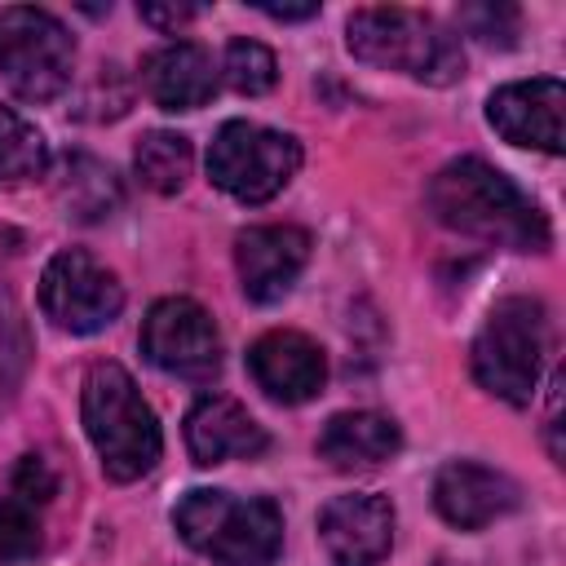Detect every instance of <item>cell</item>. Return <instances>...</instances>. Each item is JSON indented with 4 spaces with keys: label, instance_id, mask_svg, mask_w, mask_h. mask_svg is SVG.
Segmentation results:
<instances>
[{
    "label": "cell",
    "instance_id": "1",
    "mask_svg": "<svg viewBox=\"0 0 566 566\" xmlns=\"http://www.w3.org/2000/svg\"><path fill=\"white\" fill-rule=\"evenodd\" d=\"M429 212L469 239L509 248V252H544L548 248V221L522 195L500 168L486 159H451L429 181Z\"/></svg>",
    "mask_w": 566,
    "mask_h": 566
},
{
    "label": "cell",
    "instance_id": "2",
    "mask_svg": "<svg viewBox=\"0 0 566 566\" xmlns=\"http://www.w3.org/2000/svg\"><path fill=\"white\" fill-rule=\"evenodd\" d=\"M80 407H84V429H88V442L97 447L106 478L137 482L142 473L155 469V460L164 451V433H159L150 402L137 389V380L119 363L88 367Z\"/></svg>",
    "mask_w": 566,
    "mask_h": 566
},
{
    "label": "cell",
    "instance_id": "3",
    "mask_svg": "<svg viewBox=\"0 0 566 566\" xmlns=\"http://www.w3.org/2000/svg\"><path fill=\"white\" fill-rule=\"evenodd\" d=\"M345 44L358 62L402 71L420 84H455L464 75L460 40L429 13L402 4H371L349 13Z\"/></svg>",
    "mask_w": 566,
    "mask_h": 566
},
{
    "label": "cell",
    "instance_id": "4",
    "mask_svg": "<svg viewBox=\"0 0 566 566\" xmlns=\"http://www.w3.org/2000/svg\"><path fill=\"white\" fill-rule=\"evenodd\" d=\"M172 526L181 539L212 557L217 566H270L283 548V513L265 495H230V491H190L172 509Z\"/></svg>",
    "mask_w": 566,
    "mask_h": 566
},
{
    "label": "cell",
    "instance_id": "5",
    "mask_svg": "<svg viewBox=\"0 0 566 566\" xmlns=\"http://www.w3.org/2000/svg\"><path fill=\"white\" fill-rule=\"evenodd\" d=\"M553 345V323L544 301L535 296H504L486 314L478 340H473V376L486 394L526 407L535 398L544 358Z\"/></svg>",
    "mask_w": 566,
    "mask_h": 566
},
{
    "label": "cell",
    "instance_id": "6",
    "mask_svg": "<svg viewBox=\"0 0 566 566\" xmlns=\"http://www.w3.org/2000/svg\"><path fill=\"white\" fill-rule=\"evenodd\" d=\"M75 40L71 31L35 4L0 9V80L22 102H49L71 84Z\"/></svg>",
    "mask_w": 566,
    "mask_h": 566
},
{
    "label": "cell",
    "instance_id": "7",
    "mask_svg": "<svg viewBox=\"0 0 566 566\" xmlns=\"http://www.w3.org/2000/svg\"><path fill=\"white\" fill-rule=\"evenodd\" d=\"M301 168V146L296 137L252 124V119H230L217 128L208 146V177L239 203H265L274 199Z\"/></svg>",
    "mask_w": 566,
    "mask_h": 566
},
{
    "label": "cell",
    "instance_id": "8",
    "mask_svg": "<svg viewBox=\"0 0 566 566\" xmlns=\"http://www.w3.org/2000/svg\"><path fill=\"white\" fill-rule=\"evenodd\" d=\"M40 310L53 327L71 336H93L119 318L124 287L84 248H62L40 274Z\"/></svg>",
    "mask_w": 566,
    "mask_h": 566
},
{
    "label": "cell",
    "instance_id": "9",
    "mask_svg": "<svg viewBox=\"0 0 566 566\" xmlns=\"http://www.w3.org/2000/svg\"><path fill=\"white\" fill-rule=\"evenodd\" d=\"M142 354L181 380H212L221 371V332L190 296H164L142 323Z\"/></svg>",
    "mask_w": 566,
    "mask_h": 566
},
{
    "label": "cell",
    "instance_id": "10",
    "mask_svg": "<svg viewBox=\"0 0 566 566\" xmlns=\"http://www.w3.org/2000/svg\"><path fill=\"white\" fill-rule=\"evenodd\" d=\"M486 119L513 146H531L544 155L566 150V88L553 75L495 88L486 102Z\"/></svg>",
    "mask_w": 566,
    "mask_h": 566
},
{
    "label": "cell",
    "instance_id": "11",
    "mask_svg": "<svg viewBox=\"0 0 566 566\" xmlns=\"http://www.w3.org/2000/svg\"><path fill=\"white\" fill-rule=\"evenodd\" d=\"M318 539L336 566H380L394 548V504L376 491H349L323 504Z\"/></svg>",
    "mask_w": 566,
    "mask_h": 566
},
{
    "label": "cell",
    "instance_id": "12",
    "mask_svg": "<svg viewBox=\"0 0 566 566\" xmlns=\"http://www.w3.org/2000/svg\"><path fill=\"white\" fill-rule=\"evenodd\" d=\"M310 261V234L301 226H252L234 239V270L243 296L256 305H274L292 292Z\"/></svg>",
    "mask_w": 566,
    "mask_h": 566
},
{
    "label": "cell",
    "instance_id": "13",
    "mask_svg": "<svg viewBox=\"0 0 566 566\" xmlns=\"http://www.w3.org/2000/svg\"><path fill=\"white\" fill-rule=\"evenodd\" d=\"M433 504L451 526L482 531L495 517L517 509V482L500 469H486L473 460H451L433 478Z\"/></svg>",
    "mask_w": 566,
    "mask_h": 566
},
{
    "label": "cell",
    "instance_id": "14",
    "mask_svg": "<svg viewBox=\"0 0 566 566\" xmlns=\"http://www.w3.org/2000/svg\"><path fill=\"white\" fill-rule=\"evenodd\" d=\"M248 371L274 402H310L327 380V358L301 332H265L248 349Z\"/></svg>",
    "mask_w": 566,
    "mask_h": 566
},
{
    "label": "cell",
    "instance_id": "15",
    "mask_svg": "<svg viewBox=\"0 0 566 566\" xmlns=\"http://www.w3.org/2000/svg\"><path fill=\"white\" fill-rule=\"evenodd\" d=\"M265 429L248 416L243 402L226 394H203L186 416V447L195 464H226V460H252L265 451Z\"/></svg>",
    "mask_w": 566,
    "mask_h": 566
},
{
    "label": "cell",
    "instance_id": "16",
    "mask_svg": "<svg viewBox=\"0 0 566 566\" xmlns=\"http://www.w3.org/2000/svg\"><path fill=\"white\" fill-rule=\"evenodd\" d=\"M142 84L164 111H199L217 93V71L203 44L172 40L142 62Z\"/></svg>",
    "mask_w": 566,
    "mask_h": 566
},
{
    "label": "cell",
    "instance_id": "17",
    "mask_svg": "<svg viewBox=\"0 0 566 566\" xmlns=\"http://www.w3.org/2000/svg\"><path fill=\"white\" fill-rule=\"evenodd\" d=\"M398 447H402V433L380 411H340L318 433V455L340 473L376 469L389 455H398Z\"/></svg>",
    "mask_w": 566,
    "mask_h": 566
},
{
    "label": "cell",
    "instance_id": "18",
    "mask_svg": "<svg viewBox=\"0 0 566 566\" xmlns=\"http://www.w3.org/2000/svg\"><path fill=\"white\" fill-rule=\"evenodd\" d=\"M57 203L75 221H102L119 208V177L93 155H66L57 177Z\"/></svg>",
    "mask_w": 566,
    "mask_h": 566
},
{
    "label": "cell",
    "instance_id": "19",
    "mask_svg": "<svg viewBox=\"0 0 566 566\" xmlns=\"http://www.w3.org/2000/svg\"><path fill=\"white\" fill-rule=\"evenodd\" d=\"M133 168L142 177V186H150L155 195H177L195 168V150H190V137L181 133H168V128H155L137 142L133 150Z\"/></svg>",
    "mask_w": 566,
    "mask_h": 566
},
{
    "label": "cell",
    "instance_id": "20",
    "mask_svg": "<svg viewBox=\"0 0 566 566\" xmlns=\"http://www.w3.org/2000/svg\"><path fill=\"white\" fill-rule=\"evenodd\" d=\"M49 164V150H44V137L9 106H0V186H18V181H31L40 177Z\"/></svg>",
    "mask_w": 566,
    "mask_h": 566
},
{
    "label": "cell",
    "instance_id": "21",
    "mask_svg": "<svg viewBox=\"0 0 566 566\" xmlns=\"http://www.w3.org/2000/svg\"><path fill=\"white\" fill-rule=\"evenodd\" d=\"M40 553V504L9 491L0 504V566H22Z\"/></svg>",
    "mask_w": 566,
    "mask_h": 566
},
{
    "label": "cell",
    "instance_id": "22",
    "mask_svg": "<svg viewBox=\"0 0 566 566\" xmlns=\"http://www.w3.org/2000/svg\"><path fill=\"white\" fill-rule=\"evenodd\" d=\"M221 75L234 93L243 97H256V93H270L274 80H279V62L265 44L256 40H230L226 44V62H221Z\"/></svg>",
    "mask_w": 566,
    "mask_h": 566
},
{
    "label": "cell",
    "instance_id": "23",
    "mask_svg": "<svg viewBox=\"0 0 566 566\" xmlns=\"http://www.w3.org/2000/svg\"><path fill=\"white\" fill-rule=\"evenodd\" d=\"M22 358H27V336L22 323L9 305H0V394H9L22 376Z\"/></svg>",
    "mask_w": 566,
    "mask_h": 566
},
{
    "label": "cell",
    "instance_id": "24",
    "mask_svg": "<svg viewBox=\"0 0 566 566\" xmlns=\"http://www.w3.org/2000/svg\"><path fill=\"white\" fill-rule=\"evenodd\" d=\"M13 491L27 495V500H35V504H49L53 491H57V478H53V469L40 455H22L18 469H13Z\"/></svg>",
    "mask_w": 566,
    "mask_h": 566
},
{
    "label": "cell",
    "instance_id": "25",
    "mask_svg": "<svg viewBox=\"0 0 566 566\" xmlns=\"http://www.w3.org/2000/svg\"><path fill=\"white\" fill-rule=\"evenodd\" d=\"M500 18L509 22V18H517V13H513V9H504V4H500V9L482 4V9H464V13H460V22H464L482 44H509V35L500 31Z\"/></svg>",
    "mask_w": 566,
    "mask_h": 566
},
{
    "label": "cell",
    "instance_id": "26",
    "mask_svg": "<svg viewBox=\"0 0 566 566\" xmlns=\"http://www.w3.org/2000/svg\"><path fill=\"white\" fill-rule=\"evenodd\" d=\"M195 13H199L195 4H142V18H146L150 27H159V31H177V27H186Z\"/></svg>",
    "mask_w": 566,
    "mask_h": 566
},
{
    "label": "cell",
    "instance_id": "27",
    "mask_svg": "<svg viewBox=\"0 0 566 566\" xmlns=\"http://www.w3.org/2000/svg\"><path fill=\"white\" fill-rule=\"evenodd\" d=\"M256 9L270 13V18H283V22H296V18H314L318 13L314 0H305V4H270V0H256Z\"/></svg>",
    "mask_w": 566,
    "mask_h": 566
},
{
    "label": "cell",
    "instance_id": "28",
    "mask_svg": "<svg viewBox=\"0 0 566 566\" xmlns=\"http://www.w3.org/2000/svg\"><path fill=\"white\" fill-rule=\"evenodd\" d=\"M4 239H9V234H4V230H0V243H4ZM0 252H4V248H0Z\"/></svg>",
    "mask_w": 566,
    "mask_h": 566
}]
</instances>
